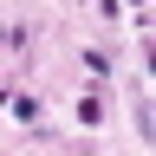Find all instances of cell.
<instances>
[{
	"mask_svg": "<svg viewBox=\"0 0 156 156\" xmlns=\"http://www.w3.org/2000/svg\"><path fill=\"white\" fill-rule=\"evenodd\" d=\"M7 111L20 117V124H39V98H26V91H13V98H7Z\"/></svg>",
	"mask_w": 156,
	"mask_h": 156,
	"instance_id": "1",
	"label": "cell"
},
{
	"mask_svg": "<svg viewBox=\"0 0 156 156\" xmlns=\"http://www.w3.org/2000/svg\"><path fill=\"white\" fill-rule=\"evenodd\" d=\"M78 124H91V130L104 124V98H78Z\"/></svg>",
	"mask_w": 156,
	"mask_h": 156,
	"instance_id": "2",
	"label": "cell"
},
{
	"mask_svg": "<svg viewBox=\"0 0 156 156\" xmlns=\"http://www.w3.org/2000/svg\"><path fill=\"white\" fill-rule=\"evenodd\" d=\"M117 7H143V0H117Z\"/></svg>",
	"mask_w": 156,
	"mask_h": 156,
	"instance_id": "3",
	"label": "cell"
}]
</instances>
